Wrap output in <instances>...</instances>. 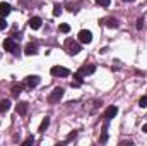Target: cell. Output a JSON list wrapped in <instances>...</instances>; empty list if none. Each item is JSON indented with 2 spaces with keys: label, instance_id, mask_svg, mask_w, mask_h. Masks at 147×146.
Returning a JSON list of instances; mask_svg holds the SVG:
<instances>
[{
  "label": "cell",
  "instance_id": "6da1fadb",
  "mask_svg": "<svg viewBox=\"0 0 147 146\" xmlns=\"http://www.w3.org/2000/svg\"><path fill=\"white\" fill-rule=\"evenodd\" d=\"M3 50H7V52H10L12 55H19V48H17V45H16V41L12 40V38H7L5 41H3Z\"/></svg>",
  "mask_w": 147,
  "mask_h": 146
},
{
  "label": "cell",
  "instance_id": "7a4b0ae2",
  "mask_svg": "<svg viewBox=\"0 0 147 146\" xmlns=\"http://www.w3.org/2000/svg\"><path fill=\"white\" fill-rule=\"evenodd\" d=\"M50 72H51V76H55V77H67V76H70V71L67 67H60V65L51 67Z\"/></svg>",
  "mask_w": 147,
  "mask_h": 146
},
{
  "label": "cell",
  "instance_id": "3957f363",
  "mask_svg": "<svg viewBox=\"0 0 147 146\" xmlns=\"http://www.w3.org/2000/svg\"><path fill=\"white\" fill-rule=\"evenodd\" d=\"M62 96H63V89H62V88H55V89L51 91V95L48 96V102H50V103H58V102L62 100Z\"/></svg>",
  "mask_w": 147,
  "mask_h": 146
},
{
  "label": "cell",
  "instance_id": "277c9868",
  "mask_svg": "<svg viewBox=\"0 0 147 146\" xmlns=\"http://www.w3.org/2000/svg\"><path fill=\"white\" fill-rule=\"evenodd\" d=\"M79 41H80V43H91V41H92V33L87 31V29L79 31Z\"/></svg>",
  "mask_w": 147,
  "mask_h": 146
},
{
  "label": "cell",
  "instance_id": "5b68a950",
  "mask_svg": "<svg viewBox=\"0 0 147 146\" xmlns=\"http://www.w3.org/2000/svg\"><path fill=\"white\" fill-rule=\"evenodd\" d=\"M67 46H69V53H72V55H77V53L80 52V45H79V43L69 41V43H67Z\"/></svg>",
  "mask_w": 147,
  "mask_h": 146
},
{
  "label": "cell",
  "instance_id": "8992f818",
  "mask_svg": "<svg viewBox=\"0 0 147 146\" xmlns=\"http://www.w3.org/2000/svg\"><path fill=\"white\" fill-rule=\"evenodd\" d=\"M26 84L29 86V88H34L39 84V77L38 76H29V77H26Z\"/></svg>",
  "mask_w": 147,
  "mask_h": 146
},
{
  "label": "cell",
  "instance_id": "52a82bcc",
  "mask_svg": "<svg viewBox=\"0 0 147 146\" xmlns=\"http://www.w3.org/2000/svg\"><path fill=\"white\" fill-rule=\"evenodd\" d=\"M9 14H10V5L5 3V2H0V16L5 17V16H9Z\"/></svg>",
  "mask_w": 147,
  "mask_h": 146
},
{
  "label": "cell",
  "instance_id": "ba28073f",
  "mask_svg": "<svg viewBox=\"0 0 147 146\" xmlns=\"http://www.w3.org/2000/svg\"><path fill=\"white\" fill-rule=\"evenodd\" d=\"M41 23H43V21H41L39 17H31V19H29V28H31V29H39V28H41Z\"/></svg>",
  "mask_w": 147,
  "mask_h": 146
},
{
  "label": "cell",
  "instance_id": "9c48e42d",
  "mask_svg": "<svg viewBox=\"0 0 147 146\" xmlns=\"http://www.w3.org/2000/svg\"><path fill=\"white\" fill-rule=\"evenodd\" d=\"M116 113H118V108H116V107H108V108H106V112H105V119L111 120Z\"/></svg>",
  "mask_w": 147,
  "mask_h": 146
},
{
  "label": "cell",
  "instance_id": "30bf717a",
  "mask_svg": "<svg viewBox=\"0 0 147 146\" xmlns=\"http://www.w3.org/2000/svg\"><path fill=\"white\" fill-rule=\"evenodd\" d=\"M48 126H50V117H45V119L41 120V124H39L38 131H39V132H45V131L48 129Z\"/></svg>",
  "mask_w": 147,
  "mask_h": 146
},
{
  "label": "cell",
  "instance_id": "8fae6325",
  "mask_svg": "<svg viewBox=\"0 0 147 146\" xmlns=\"http://www.w3.org/2000/svg\"><path fill=\"white\" fill-rule=\"evenodd\" d=\"M24 52H26V55H36L38 48H36V45H34V43H29V45L26 46V50H24Z\"/></svg>",
  "mask_w": 147,
  "mask_h": 146
},
{
  "label": "cell",
  "instance_id": "7c38bea8",
  "mask_svg": "<svg viewBox=\"0 0 147 146\" xmlns=\"http://www.w3.org/2000/svg\"><path fill=\"white\" fill-rule=\"evenodd\" d=\"M94 71H96V67H94V65H84V67H80V71H79V72L87 76V74H92Z\"/></svg>",
  "mask_w": 147,
  "mask_h": 146
},
{
  "label": "cell",
  "instance_id": "4fadbf2b",
  "mask_svg": "<svg viewBox=\"0 0 147 146\" xmlns=\"http://www.w3.org/2000/svg\"><path fill=\"white\" fill-rule=\"evenodd\" d=\"M9 108H10V102L9 100H2L0 102V113H5Z\"/></svg>",
  "mask_w": 147,
  "mask_h": 146
},
{
  "label": "cell",
  "instance_id": "5bb4252c",
  "mask_svg": "<svg viewBox=\"0 0 147 146\" xmlns=\"http://www.w3.org/2000/svg\"><path fill=\"white\" fill-rule=\"evenodd\" d=\"M28 112V103H24V102H21L19 105H17V113H21V115H24Z\"/></svg>",
  "mask_w": 147,
  "mask_h": 146
},
{
  "label": "cell",
  "instance_id": "9a60e30c",
  "mask_svg": "<svg viewBox=\"0 0 147 146\" xmlns=\"http://www.w3.org/2000/svg\"><path fill=\"white\" fill-rule=\"evenodd\" d=\"M105 24H106L108 28H118V23H116V19H113V17L106 19V21H105Z\"/></svg>",
  "mask_w": 147,
  "mask_h": 146
},
{
  "label": "cell",
  "instance_id": "2e32d148",
  "mask_svg": "<svg viewBox=\"0 0 147 146\" xmlns=\"http://www.w3.org/2000/svg\"><path fill=\"white\" fill-rule=\"evenodd\" d=\"M21 91H22V86H21V84H19V86H17V84H14V88H12V93H14V96H17Z\"/></svg>",
  "mask_w": 147,
  "mask_h": 146
},
{
  "label": "cell",
  "instance_id": "e0dca14e",
  "mask_svg": "<svg viewBox=\"0 0 147 146\" xmlns=\"http://www.w3.org/2000/svg\"><path fill=\"white\" fill-rule=\"evenodd\" d=\"M60 14H62V7L57 3V5L53 7V16H60Z\"/></svg>",
  "mask_w": 147,
  "mask_h": 146
},
{
  "label": "cell",
  "instance_id": "ac0fdd59",
  "mask_svg": "<svg viewBox=\"0 0 147 146\" xmlns=\"http://www.w3.org/2000/svg\"><path fill=\"white\" fill-rule=\"evenodd\" d=\"M60 31L62 33H69L70 31V26L69 24H60Z\"/></svg>",
  "mask_w": 147,
  "mask_h": 146
},
{
  "label": "cell",
  "instance_id": "d6986e66",
  "mask_svg": "<svg viewBox=\"0 0 147 146\" xmlns=\"http://www.w3.org/2000/svg\"><path fill=\"white\" fill-rule=\"evenodd\" d=\"M139 105H140L142 108H146V107H147V96H142V98L139 100Z\"/></svg>",
  "mask_w": 147,
  "mask_h": 146
},
{
  "label": "cell",
  "instance_id": "ffe728a7",
  "mask_svg": "<svg viewBox=\"0 0 147 146\" xmlns=\"http://www.w3.org/2000/svg\"><path fill=\"white\" fill-rule=\"evenodd\" d=\"M5 28H7V23H5V17H2V16H0V31H2V29H5Z\"/></svg>",
  "mask_w": 147,
  "mask_h": 146
},
{
  "label": "cell",
  "instance_id": "44dd1931",
  "mask_svg": "<svg viewBox=\"0 0 147 146\" xmlns=\"http://www.w3.org/2000/svg\"><path fill=\"white\" fill-rule=\"evenodd\" d=\"M74 77H75V83H77V84H80V83H82V74H80V72L74 74Z\"/></svg>",
  "mask_w": 147,
  "mask_h": 146
},
{
  "label": "cell",
  "instance_id": "7402d4cb",
  "mask_svg": "<svg viewBox=\"0 0 147 146\" xmlns=\"http://www.w3.org/2000/svg\"><path fill=\"white\" fill-rule=\"evenodd\" d=\"M96 2H98L99 5H103V7H108V5H110V0H96Z\"/></svg>",
  "mask_w": 147,
  "mask_h": 146
},
{
  "label": "cell",
  "instance_id": "603a6c76",
  "mask_svg": "<svg viewBox=\"0 0 147 146\" xmlns=\"http://www.w3.org/2000/svg\"><path fill=\"white\" fill-rule=\"evenodd\" d=\"M33 143H34V138H28V139L24 141V145H26V146H28V145H33Z\"/></svg>",
  "mask_w": 147,
  "mask_h": 146
},
{
  "label": "cell",
  "instance_id": "cb8c5ba5",
  "mask_svg": "<svg viewBox=\"0 0 147 146\" xmlns=\"http://www.w3.org/2000/svg\"><path fill=\"white\" fill-rule=\"evenodd\" d=\"M142 26H144V21L139 19V21H137V29H142Z\"/></svg>",
  "mask_w": 147,
  "mask_h": 146
},
{
  "label": "cell",
  "instance_id": "d4e9b609",
  "mask_svg": "<svg viewBox=\"0 0 147 146\" xmlns=\"http://www.w3.org/2000/svg\"><path fill=\"white\" fill-rule=\"evenodd\" d=\"M142 132H147V124H144V126H142Z\"/></svg>",
  "mask_w": 147,
  "mask_h": 146
},
{
  "label": "cell",
  "instance_id": "484cf974",
  "mask_svg": "<svg viewBox=\"0 0 147 146\" xmlns=\"http://www.w3.org/2000/svg\"><path fill=\"white\" fill-rule=\"evenodd\" d=\"M125 2H134V0H125Z\"/></svg>",
  "mask_w": 147,
  "mask_h": 146
}]
</instances>
